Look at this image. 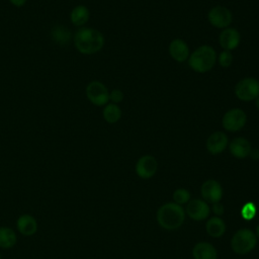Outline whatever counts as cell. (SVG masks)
<instances>
[{
    "label": "cell",
    "instance_id": "1",
    "mask_svg": "<svg viewBox=\"0 0 259 259\" xmlns=\"http://www.w3.org/2000/svg\"><path fill=\"white\" fill-rule=\"evenodd\" d=\"M77 51L83 55H94L104 46L103 34L93 27H80L73 36Z\"/></svg>",
    "mask_w": 259,
    "mask_h": 259
},
{
    "label": "cell",
    "instance_id": "2",
    "mask_svg": "<svg viewBox=\"0 0 259 259\" xmlns=\"http://www.w3.org/2000/svg\"><path fill=\"white\" fill-rule=\"evenodd\" d=\"M217 56V52L211 46L202 45L190 53L187 63L193 72L204 74L213 69Z\"/></svg>",
    "mask_w": 259,
    "mask_h": 259
},
{
    "label": "cell",
    "instance_id": "3",
    "mask_svg": "<svg viewBox=\"0 0 259 259\" xmlns=\"http://www.w3.org/2000/svg\"><path fill=\"white\" fill-rule=\"evenodd\" d=\"M185 211L181 205L175 202L163 204L157 211L158 224L166 230H176L183 224Z\"/></svg>",
    "mask_w": 259,
    "mask_h": 259
},
{
    "label": "cell",
    "instance_id": "4",
    "mask_svg": "<svg viewBox=\"0 0 259 259\" xmlns=\"http://www.w3.org/2000/svg\"><path fill=\"white\" fill-rule=\"evenodd\" d=\"M257 243L256 235L249 229H241L237 231L232 240L231 247L232 250L239 255H244L251 252Z\"/></svg>",
    "mask_w": 259,
    "mask_h": 259
},
{
    "label": "cell",
    "instance_id": "5",
    "mask_svg": "<svg viewBox=\"0 0 259 259\" xmlns=\"http://www.w3.org/2000/svg\"><path fill=\"white\" fill-rule=\"evenodd\" d=\"M234 92L241 101H254L259 96V80L255 77H245L235 85Z\"/></svg>",
    "mask_w": 259,
    "mask_h": 259
},
{
    "label": "cell",
    "instance_id": "6",
    "mask_svg": "<svg viewBox=\"0 0 259 259\" xmlns=\"http://www.w3.org/2000/svg\"><path fill=\"white\" fill-rule=\"evenodd\" d=\"M246 123L247 114L243 109L239 107H234L227 110L222 117L223 128L227 132H239L246 125Z\"/></svg>",
    "mask_w": 259,
    "mask_h": 259
},
{
    "label": "cell",
    "instance_id": "7",
    "mask_svg": "<svg viewBox=\"0 0 259 259\" xmlns=\"http://www.w3.org/2000/svg\"><path fill=\"white\" fill-rule=\"evenodd\" d=\"M87 99L96 106H104L109 102V91L100 81L94 80L87 84L85 89Z\"/></svg>",
    "mask_w": 259,
    "mask_h": 259
},
{
    "label": "cell",
    "instance_id": "8",
    "mask_svg": "<svg viewBox=\"0 0 259 259\" xmlns=\"http://www.w3.org/2000/svg\"><path fill=\"white\" fill-rule=\"evenodd\" d=\"M207 20L213 27L224 29L231 26L233 14L229 8L222 5H217L210 8L207 12Z\"/></svg>",
    "mask_w": 259,
    "mask_h": 259
},
{
    "label": "cell",
    "instance_id": "9",
    "mask_svg": "<svg viewBox=\"0 0 259 259\" xmlns=\"http://www.w3.org/2000/svg\"><path fill=\"white\" fill-rule=\"evenodd\" d=\"M158 170V161L152 155L142 156L136 164V172L143 179L152 178Z\"/></svg>",
    "mask_w": 259,
    "mask_h": 259
},
{
    "label": "cell",
    "instance_id": "10",
    "mask_svg": "<svg viewBox=\"0 0 259 259\" xmlns=\"http://www.w3.org/2000/svg\"><path fill=\"white\" fill-rule=\"evenodd\" d=\"M229 146V138L228 136L222 132L217 131L211 133L205 142L206 150L211 155H219L223 153Z\"/></svg>",
    "mask_w": 259,
    "mask_h": 259
},
{
    "label": "cell",
    "instance_id": "11",
    "mask_svg": "<svg viewBox=\"0 0 259 259\" xmlns=\"http://www.w3.org/2000/svg\"><path fill=\"white\" fill-rule=\"evenodd\" d=\"M241 42V33L235 27H227L222 29L219 35V44L225 51L236 50Z\"/></svg>",
    "mask_w": 259,
    "mask_h": 259
},
{
    "label": "cell",
    "instance_id": "12",
    "mask_svg": "<svg viewBox=\"0 0 259 259\" xmlns=\"http://www.w3.org/2000/svg\"><path fill=\"white\" fill-rule=\"evenodd\" d=\"M17 232L23 237H32L37 233L38 224L36 219L30 213L20 214L15 222Z\"/></svg>",
    "mask_w": 259,
    "mask_h": 259
},
{
    "label": "cell",
    "instance_id": "13",
    "mask_svg": "<svg viewBox=\"0 0 259 259\" xmlns=\"http://www.w3.org/2000/svg\"><path fill=\"white\" fill-rule=\"evenodd\" d=\"M168 52L170 57L177 63L187 62L190 55L189 47L182 38L172 39L168 46Z\"/></svg>",
    "mask_w": 259,
    "mask_h": 259
},
{
    "label": "cell",
    "instance_id": "14",
    "mask_svg": "<svg viewBox=\"0 0 259 259\" xmlns=\"http://www.w3.org/2000/svg\"><path fill=\"white\" fill-rule=\"evenodd\" d=\"M201 196L204 201L214 203L219 202L223 196V188L221 184L213 179H208L201 185Z\"/></svg>",
    "mask_w": 259,
    "mask_h": 259
},
{
    "label": "cell",
    "instance_id": "15",
    "mask_svg": "<svg viewBox=\"0 0 259 259\" xmlns=\"http://www.w3.org/2000/svg\"><path fill=\"white\" fill-rule=\"evenodd\" d=\"M185 211L193 221H203L209 215V206L204 200L192 199L188 201Z\"/></svg>",
    "mask_w": 259,
    "mask_h": 259
},
{
    "label": "cell",
    "instance_id": "16",
    "mask_svg": "<svg viewBox=\"0 0 259 259\" xmlns=\"http://www.w3.org/2000/svg\"><path fill=\"white\" fill-rule=\"evenodd\" d=\"M228 148L233 157L237 159H245L249 157L252 146L246 138L236 137L231 142H229Z\"/></svg>",
    "mask_w": 259,
    "mask_h": 259
},
{
    "label": "cell",
    "instance_id": "17",
    "mask_svg": "<svg viewBox=\"0 0 259 259\" xmlns=\"http://www.w3.org/2000/svg\"><path fill=\"white\" fill-rule=\"evenodd\" d=\"M194 259H217L218 253L215 248L207 242H199L192 249Z\"/></svg>",
    "mask_w": 259,
    "mask_h": 259
},
{
    "label": "cell",
    "instance_id": "18",
    "mask_svg": "<svg viewBox=\"0 0 259 259\" xmlns=\"http://www.w3.org/2000/svg\"><path fill=\"white\" fill-rule=\"evenodd\" d=\"M17 243L16 232L7 226H0V249H12Z\"/></svg>",
    "mask_w": 259,
    "mask_h": 259
},
{
    "label": "cell",
    "instance_id": "19",
    "mask_svg": "<svg viewBox=\"0 0 259 259\" xmlns=\"http://www.w3.org/2000/svg\"><path fill=\"white\" fill-rule=\"evenodd\" d=\"M90 18V11L85 5L75 6L70 13V20L75 26L83 27Z\"/></svg>",
    "mask_w": 259,
    "mask_h": 259
},
{
    "label": "cell",
    "instance_id": "20",
    "mask_svg": "<svg viewBox=\"0 0 259 259\" xmlns=\"http://www.w3.org/2000/svg\"><path fill=\"white\" fill-rule=\"evenodd\" d=\"M205 230L210 237L220 238L226 232V224L220 217H213L207 220Z\"/></svg>",
    "mask_w": 259,
    "mask_h": 259
},
{
    "label": "cell",
    "instance_id": "21",
    "mask_svg": "<svg viewBox=\"0 0 259 259\" xmlns=\"http://www.w3.org/2000/svg\"><path fill=\"white\" fill-rule=\"evenodd\" d=\"M51 37L59 46H66L72 39V32L63 25H56L51 30Z\"/></svg>",
    "mask_w": 259,
    "mask_h": 259
},
{
    "label": "cell",
    "instance_id": "22",
    "mask_svg": "<svg viewBox=\"0 0 259 259\" xmlns=\"http://www.w3.org/2000/svg\"><path fill=\"white\" fill-rule=\"evenodd\" d=\"M121 114H122V112H121V109L118 106V104H114L111 102L104 105V107L102 109V117L108 123L117 122L120 119Z\"/></svg>",
    "mask_w": 259,
    "mask_h": 259
},
{
    "label": "cell",
    "instance_id": "23",
    "mask_svg": "<svg viewBox=\"0 0 259 259\" xmlns=\"http://www.w3.org/2000/svg\"><path fill=\"white\" fill-rule=\"evenodd\" d=\"M233 60H234V57H233L232 52H230V51H225V50H223V51L217 56V62L219 63V65H220L222 68H225V69L231 67V65L233 64Z\"/></svg>",
    "mask_w": 259,
    "mask_h": 259
},
{
    "label": "cell",
    "instance_id": "24",
    "mask_svg": "<svg viewBox=\"0 0 259 259\" xmlns=\"http://www.w3.org/2000/svg\"><path fill=\"white\" fill-rule=\"evenodd\" d=\"M256 211H257L256 205L253 202L249 201V202H246L242 206V208H241V215H242V218L244 220L251 221L256 215Z\"/></svg>",
    "mask_w": 259,
    "mask_h": 259
},
{
    "label": "cell",
    "instance_id": "25",
    "mask_svg": "<svg viewBox=\"0 0 259 259\" xmlns=\"http://www.w3.org/2000/svg\"><path fill=\"white\" fill-rule=\"evenodd\" d=\"M189 198H190V193L188 192V190H186L184 188H178L173 193V199H174L175 203H177L179 205L188 202Z\"/></svg>",
    "mask_w": 259,
    "mask_h": 259
},
{
    "label": "cell",
    "instance_id": "26",
    "mask_svg": "<svg viewBox=\"0 0 259 259\" xmlns=\"http://www.w3.org/2000/svg\"><path fill=\"white\" fill-rule=\"evenodd\" d=\"M124 98V94L120 89H113L109 92V101L114 104L120 103Z\"/></svg>",
    "mask_w": 259,
    "mask_h": 259
},
{
    "label": "cell",
    "instance_id": "27",
    "mask_svg": "<svg viewBox=\"0 0 259 259\" xmlns=\"http://www.w3.org/2000/svg\"><path fill=\"white\" fill-rule=\"evenodd\" d=\"M212 211L213 213H215L218 217L224 213V205L219 201V202H214L212 203Z\"/></svg>",
    "mask_w": 259,
    "mask_h": 259
},
{
    "label": "cell",
    "instance_id": "28",
    "mask_svg": "<svg viewBox=\"0 0 259 259\" xmlns=\"http://www.w3.org/2000/svg\"><path fill=\"white\" fill-rule=\"evenodd\" d=\"M249 157H251L253 160H258L259 159V150L258 149H251Z\"/></svg>",
    "mask_w": 259,
    "mask_h": 259
},
{
    "label": "cell",
    "instance_id": "29",
    "mask_svg": "<svg viewBox=\"0 0 259 259\" xmlns=\"http://www.w3.org/2000/svg\"><path fill=\"white\" fill-rule=\"evenodd\" d=\"M9 1L15 7H22L26 3V0H9Z\"/></svg>",
    "mask_w": 259,
    "mask_h": 259
},
{
    "label": "cell",
    "instance_id": "30",
    "mask_svg": "<svg viewBox=\"0 0 259 259\" xmlns=\"http://www.w3.org/2000/svg\"><path fill=\"white\" fill-rule=\"evenodd\" d=\"M254 102H255V106H256V108L259 110V96L254 100Z\"/></svg>",
    "mask_w": 259,
    "mask_h": 259
},
{
    "label": "cell",
    "instance_id": "31",
    "mask_svg": "<svg viewBox=\"0 0 259 259\" xmlns=\"http://www.w3.org/2000/svg\"><path fill=\"white\" fill-rule=\"evenodd\" d=\"M256 237L259 238V225L256 227Z\"/></svg>",
    "mask_w": 259,
    "mask_h": 259
},
{
    "label": "cell",
    "instance_id": "32",
    "mask_svg": "<svg viewBox=\"0 0 259 259\" xmlns=\"http://www.w3.org/2000/svg\"><path fill=\"white\" fill-rule=\"evenodd\" d=\"M0 259H2V256H1V253H0Z\"/></svg>",
    "mask_w": 259,
    "mask_h": 259
}]
</instances>
